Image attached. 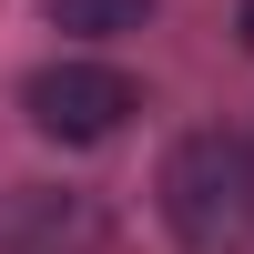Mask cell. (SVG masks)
<instances>
[{
	"instance_id": "obj_1",
	"label": "cell",
	"mask_w": 254,
	"mask_h": 254,
	"mask_svg": "<svg viewBox=\"0 0 254 254\" xmlns=\"http://www.w3.org/2000/svg\"><path fill=\"white\" fill-rule=\"evenodd\" d=\"M163 224L183 254H244L254 244V142L183 132L163 153Z\"/></svg>"
},
{
	"instance_id": "obj_2",
	"label": "cell",
	"mask_w": 254,
	"mask_h": 254,
	"mask_svg": "<svg viewBox=\"0 0 254 254\" xmlns=\"http://www.w3.org/2000/svg\"><path fill=\"white\" fill-rule=\"evenodd\" d=\"M20 112H31L51 142H112L122 122L142 112V92L112 71V61H51V71L20 81Z\"/></svg>"
},
{
	"instance_id": "obj_3",
	"label": "cell",
	"mask_w": 254,
	"mask_h": 254,
	"mask_svg": "<svg viewBox=\"0 0 254 254\" xmlns=\"http://www.w3.org/2000/svg\"><path fill=\"white\" fill-rule=\"evenodd\" d=\"M51 20H61V31H81V41H112V31H142L153 0H51Z\"/></svg>"
},
{
	"instance_id": "obj_4",
	"label": "cell",
	"mask_w": 254,
	"mask_h": 254,
	"mask_svg": "<svg viewBox=\"0 0 254 254\" xmlns=\"http://www.w3.org/2000/svg\"><path fill=\"white\" fill-rule=\"evenodd\" d=\"M244 41H254V0H244Z\"/></svg>"
}]
</instances>
